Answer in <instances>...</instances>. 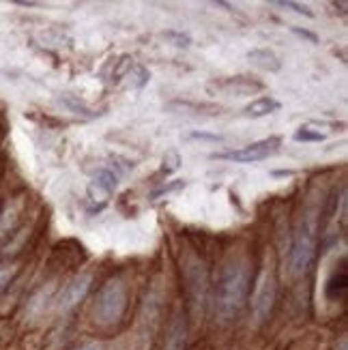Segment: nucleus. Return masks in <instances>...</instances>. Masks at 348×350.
Wrapping results in <instances>:
<instances>
[{
	"label": "nucleus",
	"mask_w": 348,
	"mask_h": 350,
	"mask_svg": "<svg viewBox=\"0 0 348 350\" xmlns=\"http://www.w3.org/2000/svg\"><path fill=\"white\" fill-rule=\"evenodd\" d=\"M88 288H90V278L88 275H80V278L71 280L63 288V293H60L56 308L58 310H71L73 306H78V303L86 297Z\"/></svg>",
	"instance_id": "9"
},
{
	"label": "nucleus",
	"mask_w": 348,
	"mask_h": 350,
	"mask_svg": "<svg viewBox=\"0 0 348 350\" xmlns=\"http://www.w3.org/2000/svg\"><path fill=\"white\" fill-rule=\"evenodd\" d=\"M282 108V103L273 97H258L252 103H247L243 108V116L245 118H265L269 114H273Z\"/></svg>",
	"instance_id": "11"
},
{
	"label": "nucleus",
	"mask_w": 348,
	"mask_h": 350,
	"mask_svg": "<svg viewBox=\"0 0 348 350\" xmlns=\"http://www.w3.org/2000/svg\"><path fill=\"white\" fill-rule=\"evenodd\" d=\"M247 56H250V60L254 65H258L265 71H280V67H282L280 58L271 50H252Z\"/></svg>",
	"instance_id": "12"
},
{
	"label": "nucleus",
	"mask_w": 348,
	"mask_h": 350,
	"mask_svg": "<svg viewBox=\"0 0 348 350\" xmlns=\"http://www.w3.org/2000/svg\"><path fill=\"white\" fill-rule=\"evenodd\" d=\"M250 293L247 262L235 260L224 267L215 288V312L222 321H232L241 312Z\"/></svg>",
	"instance_id": "1"
},
{
	"label": "nucleus",
	"mask_w": 348,
	"mask_h": 350,
	"mask_svg": "<svg viewBox=\"0 0 348 350\" xmlns=\"http://www.w3.org/2000/svg\"><path fill=\"white\" fill-rule=\"evenodd\" d=\"M316 250H319V221H316L314 213H308V215L301 219L291 243V254H289L291 278L304 275L314 260Z\"/></svg>",
	"instance_id": "2"
},
{
	"label": "nucleus",
	"mask_w": 348,
	"mask_h": 350,
	"mask_svg": "<svg viewBox=\"0 0 348 350\" xmlns=\"http://www.w3.org/2000/svg\"><path fill=\"white\" fill-rule=\"evenodd\" d=\"M185 280H187V291H189V297L193 303V310L202 312L204 299H206V273H204L202 265H198V262L187 265Z\"/></svg>",
	"instance_id": "7"
},
{
	"label": "nucleus",
	"mask_w": 348,
	"mask_h": 350,
	"mask_svg": "<svg viewBox=\"0 0 348 350\" xmlns=\"http://www.w3.org/2000/svg\"><path fill=\"white\" fill-rule=\"evenodd\" d=\"M291 30H293L295 35H299L301 39H308L310 43H319V37H316L314 33H310V30H306V28H297V26H293Z\"/></svg>",
	"instance_id": "20"
},
{
	"label": "nucleus",
	"mask_w": 348,
	"mask_h": 350,
	"mask_svg": "<svg viewBox=\"0 0 348 350\" xmlns=\"http://www.w3.org/2000/svg\"><path fill=\"white\" fill-rule=\"evenodd\" d=\"M273 299H276V275L271 269H265L263 278L258 282V288H256L254 303H252L254 316L258 323L267 321V316L271 314V306H273Z\"/></svg>",
	"instance_id": "5"
},
{
	"label": "nucleus",
	"mask_w": 348,
	"mask_h": 350,
	"mask_svg": "<svg viewBox=\"0 0 348 350\" xmlns=\"http://www.w3.org/2000/svg\"><path fill=\"white\" fill-rule=\"evenodd\" d=\"M127 308V286L120 280H108L97 295L95 301V323L101 327L116 325Z\"/></svg>",
	"instance_id": "3"
},
{
	"label": "nucleus",
	"mask_w": 348,
	"mask_h": 350,
	"mask_svg": "<svg viewBox=\"0 0 348 350\" xmlns=\"http://www.w3.org/2000/svg\"><path fill=\"white\" fill-rule=\"evenodd\" d=\"M191 138L193 140H209V142H222L224 140L222 135H217V133H202V131L191 133Z\"/></svg>",
	"instance_id": "19"
},
{
	"label": "nucleus",
	"mask_w": 348,
	"mask_h": 350,
	"mask_svg": "<svg viewBox=\"0 0 348 350\" xmlns=\"http://www.w3.org/2000/svg\"><path fill=\"white\" fill-rule=\"evenodd\" d=\"M116 185H118V174L110 168H99L97 174L93 176V180H90V185H88V198L93 202L99 200L103 206V202L114 193Z\"/></svg>",
	"instance_id": "6"
},
{
	"label": "nucleus",
	"mask_w": 348,
	"mask_h": 350,
	"mask_svg": "<svg viewBox=\"0 0 348 350\" xmlns=\"http://www.w3.org/2000/svg\"><path fill=\"white\" fill-rule=\"evenodd\" d=\"M278 5L284 7V9H293V11L299 13V15H306V18H314V11H312L308 5L295 3V0H284V3H278Z\"/></svg>",
	"instance_id": "16"
},
{
	"label": "nucleus",
	"mask_w": 348,
	"mask_h": 350,
	"mask_svg": "<svg viewBox=\"0 0 348 350\" xmlns=\"http://www.w3.org/2000/svg\"><path fill=\"white\" fill-rule=\"evenodd\" d=\"M80 350H93V348H80Z\"/></svg>",
	"instance_id": "21"
},
{
	"label": "nucleus",
	"mask_w": 348,
	"mask_h": 350,
	"mask_svg": "<svg viewBox=\"0 0 348 350\" xmlns=\"http://www.w3.org/2000/svg\"><path fill=\"white\" fill-rule=\"evenodd\" d=\"M282 146V138L273 135V138H265V140H258V142H252L243 148L239 150H230V153H219V155H213V159H230V161H237V163H254V161H263V159H269L273 157Z\"/></svg>",
	"instance_id": "4"
},
{
	"label": "nucleus",
	"mask_w": 348,
	"mask_h": 350,
	"mask_svg": "<svg viewBox=\"0 0 348 350\" xmlns=\"http://www.w3.org/2000/svg\"><path fill=\"white\" fill-rule=\"evenodd\" d=\"M163 37L168 39L172 45H176V48H187V45L191 43V37L187 33H180V30H168V33H163Z\"/></svg>",
	"instance_id": "15"
},
{
	"label": "nucleus",
	"mask_w": 348,
	"mask_h": 350,
	"mask_svg": "<svg viewBox=\"0 0 348 350\" xmlns=\"http://www.w3.org/2000/svg\"><path fill=\"white\" fill-rule=\"evenodd\" d=\"M15 275H18V267L15 265H0V295L7 291Z\"/></svg>",
	"instance_id": "14"
},
{
	"label": "nucleus",
	"mask_w": 348,
	"mask_h": 350,
	"mask_svg": "<svg viewBox=\"0 0 348 350\" xmlns=\"http://www.w3.org/2000/svg\"><path fill=\"white\" fill-rule=\"evenodd\" d=\"M178 163H180V157L176 150H168L163 157V172H174L178 168Z\"/></svg>",
	"instance_id": "17"
},
{
	"label": "nucleus",
	"mask_w": 348,
	"mask_h": 350,
	"mask_svg": "<svg viewBox=\"0 0 348 350\" xmlns=\"http://www.w3.org/2000/svg\"><path fill=\"white\" fill-rule=\"evenodd\" d=\"M217 88L226 95H237V97H245V95H254L256 90H263L265 84L263 82H256V80H250L245 75H237V78H226V80H217L211 84V88Z\"/></svg>",
	"instance_id": "8"
},
{
	"label": "nucleus",
	"mask_w": 348,
	"mask_h": 350,
	"mask_svg": "<svg viewBox=\"0 0 348 350\" xmlns=\"http://www.w3.org/2000/svg\"><path fill=\"white\" fill-rule=\"evenodd\" d=\"M346 286H348V271H346V265L342 262L329 275V280L325 284V297L329 301H340L346 293Z\"/></svg>",
	"instance_id": "10"
},
{
	"label": "nucleus",
	"mask_w": 348,
	"mask_h": 350,
	"mask_svg": "<svg viewBox=\"0 0 348 350\" xmlns=\"http://www.w3.org/2000/svg\"><path fill=\"white\" fill-rule=\"evenodd\" d=\"M293 138H295L297 142H323V140H325V133L314 131V129H310V127H299V129L295 131Z\"/></svg>",
	"instance_id": "13"
},
{
	"label": "nucleus",
	"mask_w": 348,
	"mask_h": 350,
	"mask_svg": "<svg viewBox=\"0 0 348 350\" xmlns=\"http://www.w3.org/2000/svg\"><path fill=\"white\" fill-rule=\"evenodd\" d=\"M133 78H138L135 80V88H144V84L148 82V71L144 69V67H135V73H133Z\"/></svg>",
	"instance_id": "18"
}]
</instances>
